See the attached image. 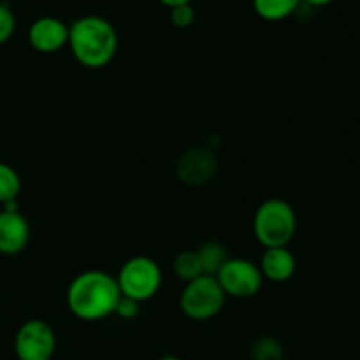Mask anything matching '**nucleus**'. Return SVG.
Masks as SVG:
<instances>
[{"instance_id":"nucleus-18","label":"nucleus","mask_w":360,"mask_h":360,"mask_svg":"<svg viewBox=\"0 0 360 360\" xmlns=\"http://www.w3.org/2000/svg\"><path fill=\"white\" fill-rule=\"evenodd\" d=\"M171 23L176 28H188L195 21V9L190 4L171 7Z\"/></svg>"},{"instance_id":"nucleus-16","label":"nucleus","mask_w":360,"mask_h":360,"mask_svg":"<svg viewBox=\"0 0 360 360\" xmlns=\"http://www.w3.org/2000/svg\"><path fill=\"white\" fill-rule=\"evenodd\" d=\"M21 190V179L9 164L0 162V204L18 200Z\"/></svg>"},{"instance_id":"nucleus-13","label":"nucleus","mask_w":360,"mask_h":360,"mask_svg":"<svg viewBox=\"0 0 360 360\" xmlns=\"http://www.w3.org/2000/svg\"><path fill=\"white\" fill-rule=\"evenodd\" d=\"M301 6V0H253V9L262 20L281 21L292 16Z\"/></svg>"},{"instance_id":"nucleus-19","label":"nucleus","mask_w":360,"mask_h":360,"mask_svg":"<svg viewBox=\"0 0 360 360\" xmlns=\"http://www.w3.org/2000/svg\"><path fill=\"white\" fill-rule=\"evenodd\" d=\"M112 315H118L120 319L132 320L139 315V302L134 301V299L127 297V295H122L116 302V308Z\"/></svg>"},{"instance_id":"nucleus-20","label":"nucleus","mask_w":360,"mask_h":360,"mask_svg":"<svg viewBox=\"0 0 360 360\" xmlns=\"http://www.w3.org/2000/svg\"><path fill=\"white\" fill-rule=\"evenodd\" d=\"M301 2L308 4V6H313V7H323V6H329V4H333L334 0H301Z\"/></svg>"},{"instance_id":"nucleus-5","label":"nucleus","mask_w":360,"mask_h":360,"mask_svg":"<svg viewBox=\"0 0 360 360\" xmlns=\"http://www.w3.org/2000/svg\"><path fill=\"white\" fill-rule=\"evenodd\" d=\"M225 292L214 276H199L186 283L179 306L181 311L192 320H210L221 311L225 304Z\"/></svg>"},{"instance_id":"nucleus-6","label":"nucleus","mask_w":360,"mask_h":360,"mask_svg":"<svg viewBox=\"0 0 360 360\" xmlns=\"http://www.w3.org/2000/svg\"><path fill=\"white\" fill-rule=\"evenodd\" d=\"M56 350L55 330L44 320H28L14 338L18 360H51Z\"/></svg>"},{"instance_id":"nucleus-3","label":"nucleus","mask_w":360,"mask_h":360,"mask_svg":"<svg viewBox=\"0 0 360 360\" xmlns=\"http://www.w3.org/2000/svg\"><path fill=\"white\" fill-rule=\"evenodd\" d=\"M297 229L295 211L287 200L267 199L257 207L253 232L264 248H285L294 239Z\"/></svg>"},{"instance_id":"nucleus-12","label":"nucleus","mask_w":360,"mask_h":360,"mask_svg":"<svg viewBox=\"0 0 360 360\" xmlns=\"http://www.w3.org/2000/svg\"><path fill=\"white\" fill-rule=\"evenodd\" d=\"M197 257H199L200 267L206 276H217L218 271L221 269L225 262H227V248L218 241H206L195 250Z\"/></svg>"},{"instance_id":"nucleus-23","label":"nucleus","mask_w":360,"mask_h":360,"mask_svg":"<svg viewBox=\"0 0 360 360\" xmlns=\"http://www.w3.org/2000/svg\"><path fill=\"white\" fill-rule=\"evenodd\" d=\"M283 360H287V359H283Z\"/></svg>"},{"instance_id":"nucleus-1","label":"nucleus","mask_w":360,"mask_h":360,"mask_svg":"<svg viewBox=\"0 0 360 360\" xmlns=\"http://www.w3.org/2000/svg\"><path fill=\"white\" fill-rule=\"evenodd\" d=\"M122 297L118 281L104 271H86L77 274L67 290V304L74 316L95 322L112 315Z\"/></svg>"},{"instance_id":"nucleus-21","label":"nucleus","mask_w":360,"mask_h":360,"mask_svg":"<svg viewBox=\"0 0 360 360\" xmlns=\"http://www.w3.org/2000/svg\"><path fill=\"white\" fill-rule=\"evenodd\" d=\"M160 4H164V6H167L169 9L171 7H176V6H181V4H190L192 0H158Z\"/></svg>"},{"instance_id":"nucleus-15","label":"nucleus","mask_w":360,"mask_h":360,"mask_svg":"<svg viewBox=\"0 0 360 360\" xmlns=\"http://www.w3.org/2000/svg\"><path fill=\"white\" fill-rule=\"evenodd\" d=\"M250 359L252 360H283L285 348L280 340L273 336H262L253 343L250 350Z\"/></svg>"},{"instance_id":"nucleus-10","label":"nucleus","mask_w":360,"mask_h":360,"mask_svg":"<svg viewBox=\"0 0 360 360\" xmlns=\"http://www.w3.org/2000/svg\"><path fill=\"white\" fill-rule=\"evenodd\" d=\"M30 239V225L20 211H0V253L18 255Z\"/></svg>"},{"instance_id":"nucleus-14","label":"nucleus","mask_w":360,"mask_h":360,"mask_svg":"<svg viewBox=\"0 0 360 360\" xmlns=\"http://www.w3.org/2000/svg\"><path fill=\"white\" fill-rule=\"evenodd\" d=\"M172 271L185 283H190V281L197 280V278L204 274L199 262V257H197L195 252H190V250L181 252L176 257L174 262H172Z\"/></svg>"},{"instance_id":"nucleus-17","label":"nucleus","mask_w":360,"mask_h":360,"mask_svg":"<svg viewBox=\"0 0 360 360\" xmlns=\"http://www.w3.org/2000/svg\"><path fill=\"white\" fill-rule=\"evenodd\" d=\"M16 30V18L7 4L0 2V46L6 44Z\"/></svg>"},{"instance_id":"nucleus-4","label":"nucleus","mask_w":360,"mask_h":360,"mask_svg":"<svg viewBox=\"0 0 360 360\" xmlns=\"http://www.w3.org/2000/svg\"><path fill=\"white\" fill-rule=\"evenodd\" d=\"M116 281L122 295L143 302L158 292L162 285V273L158 264L150 257H134L123 264Z\"/></svg>"},{"instance_id":"nucleus-9","label":"nucleus","mask_w":360,"mask_h":360,"mask_svg":"<svg viewBox=\"0 0 360 360\" xmlns=\"http://www.w3.org/2000/svg\"><path fill=\"white\" fill-rule=\"evenodd\" d=\"M69 41V27L62 20L42 16L28 28V42L41 53H55Z\"/></svg>"},{"instance_id":"nucleus-8","label":"nucleus","mask_w":360,"mask_h":360,"mask_svg":"<svg viewBox=\"0 0 360 360\" xmlns=\"http://www.w3.org/2000/svg\"><path fill=\"white\" fill-rule=\"evenodd\" d=\"M218 171V158L207 146H195L181 153L176 162V174L179 181L188 186H202L214 178Z\"/></svg>"},{"instance_id":"nucleus-22","label":"nucleus","mask_w":360,"mask_h":360,"mask_svg":"<svg viewBox=\"0 0 360 360\" xmlns=\"http://www.w3.org/2000/svg\"><path fill=\"white\" fill-rule=\"evenodd\" d=\"M158 360H183V359L174 357V355H165V357H160Z\"/></svg>"},{"instance_id":"nucleus-11","label":"nucleus","mask_w":360,"mask_h":360,"mask_svg":"<svg viewBox=\"0 0 360 360\" xmlns=\"http://www.w3.org/2000/svg\"><path fill=\"white\" fill-rule=\"evenodd\" d=\"M295 266H297L295 257L285 246V248H266L259 269L266 280L273 281V283H285V281L292 280Z\"/></svg>"},{"instance_id":"nucleus-7","label":"nucleus","mask_w":360,"mask_h":360,"mask_svg":"<svg viewBox=\"0 0 360 360\" xmlns=\"http://www.w3.org/2000/svg\"><path fill=\"white\" fill-rule=\"evenodd\" d=\"M214 278L218 280L225 295L239 299L259 294L264 283V276L259 266L246 259H227V262L221 266Z\"/></svg>"},{"instance_id":"nucleus-2","label":"nucleus","mask_w":360,"mask_h":360,"mask_svg":"<svg viewBox=\"0 0 360 360\" xmlns=\"http://www.w3.org/2000/svg\"><path fill=\"white\" fill-rule=\"evenodd\" d=\"M69 44L74 58L88 69H101L118 51V34L102 16H81L69 27Z\"/></svg>"}]
</instances>
